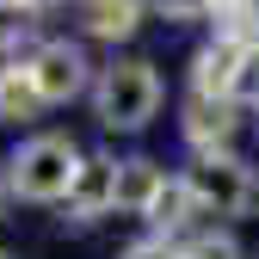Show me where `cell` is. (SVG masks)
<instances>
[{
	"instance_id": "1",
	"label": "cell",
	"mask_w": 259,
	"mask_h": 259,
	"mask_svg": "<svg viewBox=\"0 0 259 259\" xmlns=\"http://www.w3.org/2000/svg\"><path fill=\"white\" fill-rule=\"evenodd\" d=\"M93 111H99V123L117 130V136L148 130L154 111H160V74H154V62H142V56L111 62V68L93 80Z\"/></svg>"
},
{
	"instance_id": "2",
	"label": "cell",
	"mask_w": 259,
	"mask_h": 259,
	"mask_svg": "<svg viewBox=\"0 0 259 259\" xmlns=\"http://www.w3.org/2000/svg\"><path fill=\"white\" fill-rule=\"evenodd\" d=\"M87 167V154L68 142V136H56V130H44V136H31L19 142V154L7 160V173H13V191L25 204H68V191Z\"/></svg>"
},
{
	"instance_id": "3",
	"label": "cell",
	"mask_w": 259,
	"mask_h": 259,
	"mask_svg": "<svg viewBox=\"0 0 259 259\" xmlns=\"http://www.w3.org/2000/svg\"><path fill=\"white\" fill-rule=\"evenodd\" d=\"M185 185H191V198H198L204 216H241L253 204V173L229 148H222V154H198L185 167Z\"/></svg>"
},
{
	"instance_id": "4",
	"label": "cell",
	"mask_w": 259,
	"mask_h": 259,
	"mask_svg": "<svg viewBox=\"0 0 259 259\" xmlns=\"http://www.w3.org/2000/svg\"><path fill=\"white\" fill-rule=\"evenodd\" d=\"M25 68H31V87H37L44 105H68V99L87 93V56H80V44H44Z\"/></svg>"
},
{
	"instance_id": "5",
	"label": "cell",
	"mask_w": 259,
	"mask_h": 259,
	"mask_svg": "<svg viewBox=\"0 0 259 259\" xmlns=\"http://www.w3.org/2000/svg\"><path fill=\"white\" fill-rule=\"evenodd\" d=\"M241 123V105L235 99H204V93H191L185 99V117H179V136L198 148V154H222Z\"/></svg>"
},
{
	"instance_id": "6",
	"label": "cell",
	"mask_w": 259,
	"mask_h": 259,
	"mask_svg": "<svg viewBox=\"0 0 259 259\" xmlns=\"http://www.w3.org/2000/svg\"><path fill=\"white\" fill-rule=\"evenodd\" d=\"M111 210H117V160L93 154L74 179V191H68V222H99Z\"/></svg>"
},
{
	"instance_id": "7",
	"label": "cell",
	"mask_w": 259,
	"mask_h": 259,
	"mask_svg": "<svg viewBox=\"0 0 259 259\" xmlns=\"http://www.w3.org/2000/svg\"><path fill=\"white\" fill-rule=\"evenodd\" d=\"M148 19V0H80V31L99 44H130Z\"/></svg>"
},
{
	"instance_id": "8",
	"label": "cell",
	"mask_w": 259,
	"mask_h": 259,
	"mask_svg": "<svg viewBox=\"0 0 259 259\" xmlns=\"http://www.w3.org/2000/svg\"><path fill=\"white\" fill-rule=\"evenodd\" d=\"M241 56L235 44H204L191 56V93H204V99H235V74H241Z\"/></svg>"
},
{
	"instance_id": "9",
	"label": "cell",
	"mask_w": 259,
	"mask_h": 259,
	"mask_svg": "<svg viewBox=\"0 0 259 259\" xmlns=\"http://www.w3.org/2000/svg\"><path fill=\"white\" fill-rule=\"evenodd\" d=\"M160 185H167V173H160L148 154L117 160V210L123 216H148V204L160 198Z\"/></svg>"
},
{
	"instance_id": "10",
	"label": "cell",
	"mask_w": 259,
	"mask_h": 259,
	"mask_svg": "<svg viewBox=\"0 0 259 259\" xmlns=\"http://www.w3.org/2000/svg\"><path fill=\"white\" fill-rule=\"evenodd\" d=\"M191 216H204V210H198V198H191V185H185V179H167V185H160V198L148 204V216H142V222H148L160 241H167V235H185V229H191Z\"/></svg>"
},
{
	"instance_id": "11",
	"label": "cell",
	"mask_w": 259,
	"mask_h": 259,
	"mask_svg": "<svg viewBox=\"0 0 259 259\" xmlns=\"http://www.w3.org/2000/svg\"><path fill=\"white\" fill-rule=\"evenodd\" d=\"M44 111L37 87H31V68L25 62H0V123H31Z\"/></svg>"
},
{
	"instance_id": "12",
	"label": "cell",
	"mask_w": 259,
	"mask_h": 259,
	"mask_svg": "<svg viewBox=\"0 0 259 259\" xmlns=\"http://www.w3.org/2000/svg\"><path fill=\"white\" fill-rule=\"evenodd\" d=\"M216 44L259 50V0H222L216 7Z\"/></svg>"
},
{
	"instance_id": "13",
	"label": "cell",
	"mask_w": 259,
	"mask_h": 259,
	"mask_svg": "<svg viewBox=\"0 0 259 259\" xmlns=\"http://www.w3.org/2000/svg\"><path fill=\"white\" fill-rule=\"evenodd\" d=\"M179 259H241V247H235V235L229 229H210V235H191L185 247H179Z\"/></svg>"
},
{
	"instance_id": "14",
	"label": "cell",
	"mask_w": 259,
	"mask_h": 259,
	"mask_svg": "<svg viewBox=\"0 0 259 259\" xmlns=\"http://www.w3.org/2000/svg\"><path fill=\"white\" fill-rule=\"evenodd\" d=\"M148 7L167 19V25H191V19H210L216 0H148Z\"/></svg>"
},
{
	"instance_id": "15",
	"label": "cell",
	"mask_w": 259,
	"mask_h": 259,
	"mask_svg": "<svg viewBox=\"0 0 259 259\" xmlns=\"http://www.w3.org/2000/svg\"><path fill=\"white\" fill-rule=\"evenodd\" d=\"M235 105H259V50L241 56V74H235Z\"/></svg>"
},
{
	"instance_id": "16",
	"label": "cell",
	"mask_w": 259,
	"mask_h": 259,
	"mask_svg": "<svg viewBox=\"0 0 259 259\" xmlns=\"http://www.w3.org/2000/svg\"><path fill=\"white\" fill-rule=\"evenodd\" d=\"M117 259H179V247H173V241H160V235H148V241H130Z\"/></svg>"
},
{
	"instance_id": "17",
	"label": "cell",
	"mask_w": 259,
	"mask_h": 259,
	"mask_svg": "<svg viewBox=\"0 0 259 259\" xmlns=\"http://www.w3.org/2000/svg\"><path fill=\"white\" fill-rule=\"evenodd\" d=\"M7 198H19V191H13V173L0 167V204H7Z\"/></svg>"
},
{
	"instance_id": "18",
	"label": "cell",
	"mask_w": 259,
	"mask_h": 259,
	"mask_svg": "<svg viewBox=\"0 0 259 259\" xmlns=\"http://www.w3.org/2000/svg\"><path fill=\"white\" fill-rule=\"evenodd\" d=\"M216 7H222V0H216Z\"/></svg>"
},
{
	"instance_id": "19",
	"label": "cell",
	"mask_w": 259,
	"mask_h": 259,
	"mask_svg": "<svg viewBox=\"0 0 259 259\" xmlns=\"http://www.w3.org/2000/svg\"><path fill=\"white\" fill-rule=\"evenodd\" d=\"M0 259H7V253H0Z\"/></svg>"
}]
</instances>
